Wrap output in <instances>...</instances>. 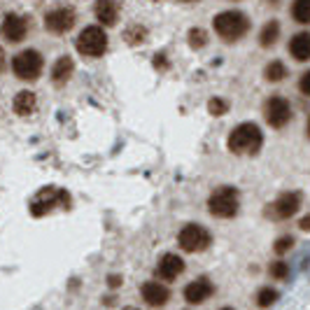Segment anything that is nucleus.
I'll return each instance as SVG.
<instances>
[{"mask_svg":"<svg viewBox=\"0 0 310 310\" xmlns=\"http://www.w3.org/2000/svg\"><path fill=\"white\" fill-rule=\"evenodd\" d=\"M292 16L299 24H310V0H294L292 5Z\"/></svg>","mask_w":310,"mask_h":310,"instance_id":"aec40b11","label":"nucleus"},{"mask_svg":"<svg viewBox=\"0 0 310 310\" xmlns=\"http://www.w3.org/2000/svg\"><path fill=\"white\" fill-rule=\"evenodd\" d=\"M72 75V59H68V56H61L59 61L54 63V70H51V80L54 82H66L68 77Z\"/></svg>","mask_w":310,"mask_h":310,"instance_id":"a211bd4d","label":"nucleus"},{"mask_svg":"<svg viewBox=\"0 0 310 310\" xmlns=\"http://www.w3.org/2000/svg\"><path fill=\"white\" fill-rule=\"evenodd\" d=\"M187 40H189V47H191V49H201V47L208 45V33H205L203 28H191Z\"/></svg>","mask_w":310,"mask_h":310,"instance_id":"4be33fe9","label":"nucleus"},{"mask_svg":"<svg viewBox=\"0 0 310 310\" xmlns=\"http://www.w3.org/2000/svg\"><path fill=\"white\" fill-rule=\"evenodd\" d=\"M12 70H14V75L19 80H26V82L37 80L42 72V56L35 49L21 51V54L14 56V61H12Z\"/></svg>","mask_w":310,"mask_h":310,"instance_id":"20e7f679","label":"nucleus"},{"mask_svg":"<svg viewBox=\"0 0 310 310\" xmlns=\"http://www.w3.org/2000/svg\"><path fill=\"white\" fill-rule=\"evenodd\" d=\"M268 273L273 275V278H278V280H285L287 273H289V266H287L285 261H273V264L268 266Z\"/></svg>","mask_w":310,"mask_h":310,"instance_id":"a878e982","label":"nucleus"},{"mask_svg":"<svg viewBox=\"0 0 310 310\" xmlns=\"http://www.w3.org/2000/svg\"><path fill=\"white\" fill-rule=\"evenodd\" d=\"M217 35L226 42H236L249 31V19L238 10H226L212 19Z\"/></svg>","mask_w":310,"mask_h":310,"instance_id":"f03ea898","label":"nucleus"},{"mask_svg":"<svg viewBox=\"0 0 310 310\" xmlns=\"http://www.w3.org/2000/svg\"><path fill=\"white\" fill-rule=\"evenodd\" d=\"M299 89H301V93H303V96H308V98H310V70L301 75V80H299Z\"/></svg>","mask_w":310,"mask_h":310,"instance_id":"cd10ccee","label":"nucleus"},{"mask_svg":"<svg viewBox=\"0 0 310 310\" xmlns=\"http://www.w3.org/2000/svg\"><path fill=\"white\" fill-rule=\"evenodd\" d=\"M5 68V54H3V49H0V70Z\"/></svg>","mask_w":310,"mask_h":310,"instance_id":"7c9ffc66","label":"nucleus"},{"mask_svg":"<svg viewBox=\"0 0 310 310\" xmlns=\"http://www.w3.org/2000/svg\"><path fill=\"white\" fill-rule=\"evenodd\" d=\"M0 31H3V35H5L10 42H21L26 37V21L16 14H7Z\"/></svg>","mask_w":310,"mask_h":310,"instance_id":"f8f14e48","label":"nucleus"},{"mask_svg":"<svg viewBox=\"0 0 310 310\" xmlns=\"http://www.w3.org/2000/svg\"><path fill=\"white\" fill-rule=\"evenodd\" d=\"M289 54L296 61H310V33H296L289 40Z\"/></svg>","mask_w":310,"mask_h":310,"instance_id":"2eb2a0df","label":"nucleus"},{"mask_svg":"<svg viewBox=\"0 0 310 310\" xmlns=\"http://www.w3.org/2000/svg\"><path fill=\"white\" fill-rule=\"evenodd\" d=\"M278 37H280V24H278L275 19L266 21L264 28H261V33H259L261 47H273L275 42H278Z\"/></svg>","mask_w":310,"mask_h":310,"instance_id":"f3484780","label":"nucleus"},{"mask_svg":"<svg viewBox=\"0 0 310 310\" xmlns=\"http://www.w3.org/2000/svg\"><path fill=\"white\" fill-rule=\"evenodd\" d=\"M45 24L51 33L63 35V33H68L72 26H75V12H72L70 7H56V10H51L49 14H47Z\"/></svg>","mask_w":310,"mask_h":310,"instance_id":"1a4fd4ad","label":"nucleus"},{"mask_svg":"<svg viewBox=\"0 0 310 310\" xmlns=\"http://www.w3.org/2000/svg\"><path fill=\"white\" fill-rule=\"evenodd\" d=\"M264 143L261 128L252 122H245L240 126H236L229 135V149L236 154H257Z\"/></svg>","mask_w":310,"mask_h":310,"instance_id":"f257e3e1","label":"nucleus"},{"mask_svg":"<svg viewBox=\"0 0 310 310\" xmlns=\"http://www.w3.org/2000/svg\"><path fill=\"white\" fill-rule=\"evenodd\" d=\"M182 270H184L182 257H178V255H163L161 261H159L157 275H159L161 280H166V282H173V280L178 278Z\"/></svg>","mask_w":310,"mask_h":310,"instance_id":"9d476101","label":"nucleus"},{"mask_svg":"<svg viewBox=\"0 0 310 310\" xmlns=\"http://www.w3.org/2000/svg\"><path fill=\"white\" fill-rule=\"evenodd\" d=\"M222 310H234V308H222Z\"/></svg>","mask_w":310,"mask_h":310,"instance_id":"f704fd0d","label":"nucleus"},{"mask_svg":"<svg viewBox=\"0 0 310 310\" xmlns=\"http://www.w3.org/2000/svg\"><path fill=\"white\" fill-rule=\"evenodd\" d=\"M308 138H310V119H308Z\"/></svg>","mask_w":310,"mask_h":310,"instance_id":"2f4dec72","label":"nucleus"},{"mask_svg":"<svg viewBox=\"0 0 310 310\" xmlns=\"http://www.w3.org/2000/svg\"><path fill=\"white\" fill-rule=\"evenodd\" d=\"M208 110H210V114H215V117H222V114L229 112V103L224 101V98H210Z\"/></svg>","mask_w":310,"mask_h":310,"instance_id":"b1692460","label":"nucleus"},{"mask_svg":"<svg viewBox=\"0 0 310 310\" xmlns=\"http://www.w3.org/2000/svg\"><path fill=\"white\" fill-rule=\"evenodd\" d=\"M264 75H266V80H268V82H280V80H285V77H287V68H285V63H282V61H270L268 66H266Z\"/></svg>","mask_w":310,"mask_h":310,"instance_id":"412c9836","label":"nucleus"},{"mask_svg":"<svg viewBox=\"0 0 310 310\" xmlns=\"http://www.w3.org/2000/svg\"><path fill=\"white\" fill-rule=\"evenodd\" d=\"M178 243L184 252H203L210 245V234L201 224H187L178 236Z\"/></svg>","mask_w":310,"mask_h":310,"instance_id":"423d86ee","label":"nucleus"},{"mask_svg":"<svg viewBox=\"0 0 310 310\" xmlns=\"http://www.w3.org/2000/svg\"><path fill=\"white\" fill-rule=\"evenodd\" d=\"M264 114H266V122H268L273 128H282V126H287L292 119V107L282 96H273V98H268V103H266Z\"/></svg>","mask_w":310,"mask_h":310,"instance_id":"6e6552de","label":"nucleus"},{"mask_svg":"<svg viewBox=\"0 0 310 310\" xmlns=\"http://www.w3.org/2000/svg\"><path fill=\"white\" fill-rule=\"evenodd\" d=\"M51 196H54V189H47L40 199L33 203L31 210H33V215H35V217H42L45 212H49V210H51V205L56 203V199H51Z\"/></svg>","mask_w":310,"mask_h":310,"instance_id":"6ab92c4d","label":"nucleus"},{"mask_svg":"<svg viewBox=\"0 0 310 310\" xmlns=\"http://www.w3.org/2000/svg\"><path fill=\"white\" fill-rule=\"evenodd\" d=\"M77 49L84 56H101L107 49V33L101 26H89L77 37Z\"/></svg>","mask_w":310,"mask_h":310,"instance_id":"39448f33","label":"nucleus"},{"mask_svg":"<svg viewBox=\"0 0 310 310\" xmlns=\"http://www.w3.org/2000/svg\"><path fill=\"white\" fill-rule=\"evenodd\" d=\"M299 226H301V231H310V215H305V217L301 219Z\"/></svg>","mask_w":310,"mask_h":310,"instance_id":"c85d7f7f","label":"nucleus"},{"mask_svg":"<svg viewBox=\"0 0 310 310\" xmlns=\"http://www.w3.org/2000/svg\"><path fill=\"white\" fill-rule=\"evenodd\" d=\"M143 299L147 301L149 305L159 308V305H163L168 299H170V292H168V287L161 285V282H145L143 285Z\"/></svg>","mask_w":310,"mask_h":310,"instance_id":"ddd939ff","label":"nucleus"},{"mask_svg":"<svg viewBox=\"0 0 310 310\" xmlns=\"http://www.w3.org/2000/svg\"><path fill=\"white\" fill-rule=\"evenodd\" d=\"M124 310H138V308H124Z\"/></svg>","mask_w":310,"mask_h":310,"instance_id":"72a5a7b5","label":"nucleus"},{"mask_svg":"<svg viewBox=\"0 0 310 310\" xmlns=\"http://www.w3.org/2000/svg\"><path fill=\"white\" fill-rule=\"evenodd\" d=\"M14 112L19 114V117H26V114H31L33 110H35V96H33L31 91H19L14 96Z\"/></svg>","mask_w":310,"mask_h":310,"instance_id":"dca6fc26","label":"nucleus"},{"mask_svg":"<svg viewBox=\"0 0 310 310\" xmlns=\"http://www.w3.org/2000/svg\"><path fill=\"white\" fill-rule=\"evenodd\" d=\"M126 40L131 42V45H138V42L145 40V28H140V26H131L126 31Z\"/></svg>","mask_w":310,"mask_h":310,"instance_id":"bb28decb","label":"nucleus"},{"mask_svg":"<svg viewBox=\"0 0 310 310\" xmlns=\"http://www.w3.org/2000/svg\"><path fill=\"white\" fill-rule=\"evenodd\" d=\"M299 208H301V193L287 191V193H282L275 203H270L268 208H266V215H268V219H289L299 212Z\"/></svg>","mask_w":310,"mask_h":310,"instance_id":"0eeeda50","label":"nucleus"},{"mask_svg":"<svg viewBox=\"0 0 310 310\" xmlns=\"http://www.w3.org/2000/svg\"><path fill=\"white\" fill-rule=\"evenodd\" d=\"M96 19L101 21L103 26H114L117 24V16H119V7L114 0H96Z\"/></svg>","mask_w":310,"mask_h":310,"instance_id":"4468645a","label":"nucleus"},{"mask_svg":"<svg viewBox=\"0 0 310 310\" xmlns=\"http://www.w3.org/2000/svg\"><path fill=\"white\" fill-rule=\"evenodd\" d=\"M210 296H212V285H210L205 278L193 280V282H189V285L184 287V299H187L189 303H193V305L208 301Z\"/></svg>","mask_w":310,"mask_h":310,"instance_id":"9b49d317","label":"nucleus"},{"mask_svg":"<svg viewBox=\"0 0 310 310\" xmlns=\"http://www.w3.org/2000/svg\"><path fill=\"white\" fill-rule=\"evenodd\" d=\"M107 282H110V287H119V285H122V278H117V275H110V278H107Z\"/></svg>","mask_w":310,"mask_h":310,"instance_id":"c756f323","label":"nucleus"},{"mask_svg":"<svg viewBox=\"0 0 310 310\" xmlns=\"http://www.w3.org/2000/svg\"><path fill=\"white\" fill-rule=\"evenodd\" d=\"M292 247H294V238H292V236H282V238H278L273 245L275 255H287Z\"/></svg>","mask_w":310,"mask_h":310,"instance_id":"393cba45","label":"nucleus"},{"mask_svg":"<svg viewBox=\"0 0 310 310\" xmlns=\"http://www.w3.org/2000/svg\"><path fill=\"white\" fill-rule=\"evenodd\" d=\"M275 299H278V294H275L273 287H261L259 294H257V303H259V308H268V305H273Z\"/></svg>","mask_w":310,"mask_h":310,"instance_id":"5701e85b","label":"nucleus"},{"mask_svg":"<svg viewBox=\"0 0 310 310\" xmlns=\"http://www.w3.org/2000/svg\"><path fill=\"white\" fill-rule=\"evenodd\" d=\"M182 3H193V0H182Z\"/></svg>","mask_w":310,"mask_h":310,"instance_id":"473e14b6","label":"nucleus"},{"mask_svg":"<svg viewBox=\"0 0 310 310\" xmlns=\"http://www.w3.org/2000/svg\"><path fill=\"white\" fill-rule=\"evenodd\" d=\"M208 210L215 217L231 219L238 212V191L234 187H219L208 199Z\"/></svg>","mask_w":310,"mask_h":310,"instance_id":"7ed1b4c3","label":"nucleus"}]
</instances>
